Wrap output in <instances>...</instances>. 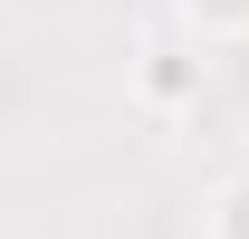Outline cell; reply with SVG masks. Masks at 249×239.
Masks as SVG:
<instances>
[{
	"instance_id": "obj_1",
	"label": "cell",
	"mask_w": 249,
	"mask_h": 239,
	"mask_svg": "<svg viewBox=\"0 0 249 239\" xmlns=\"http://www.w3.org/2000/svg\"><path fill=\"white\" fill-rule=\"evenodd\" d=\"M201 29H249V0H182Z\"/></svg>"
},
{
	"instance_id": "obj_2",
	"label": "cell",
	"mask_w": 249,
	"mask_h": 239,
	"mask_svg": "<svg viewBox=\"0 0 249 239\" xmlns=\"http://www.w3.org/2000/svg\"><path fill=\"white\" fill-rule=\"evenodd\" d=\"M220 239H249V182H230V201H220Z\"/></svg>"
}]
</instances>
